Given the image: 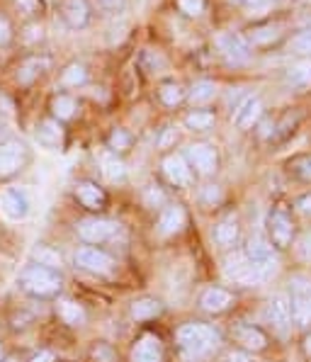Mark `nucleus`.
<instances>
[{
	"label": "nucleus",
	"instance_id": "obj_49",
	"mask_svg": "<svg viewBox=\"0 0 311 362\" xmlns=\"http://www.w3.org/2000/svg\"><path fill=\"white\" fill-rule=\"evenodd\" d=\"M100 3H102L105 8H110V10H117L122 3H124V0H100Z\"/></svg>",
	"mask_w": 311,
	"mask_h": 362
},
{
	"label": "nucleus",
	"instance_id": "obj_27",
	"mask_svg": "<svg viewBox=\"0 0 311 362\" xmlns=\"http://www.w3.org/2000/svg\"><path fill=\"white\" fill-rule=\"evenodd\" d=\"M238 238V224L233 216H229V219L219 221L214 229V241L219 243V246H233Z\"/></svg>",
	"mask_w": 311,
	"mask_h": 362
},
{
	"label": "nucleus",
	"instance_id": "obj_22",
	"mask_svg": "<svg viewBox=\"0 0 311 362\" xmlns=\"http://www.w3.org/2000/svg\"><path fill=\"white\" fill-rule=\"evenodd\" d=\"M233 336H236V341L243 345L246 350H263L265 345H268V338H265V333L260 331V328L255 326H238L236 331H233Z\"/></svg>",
	"mask_w": 311,
	"mask_h": 362
},
{
	"label": "nucleus",
	"instance_id": "obj_28",
	"mask_svg": "<svg viewBox=\"0 0 311 362\" xmlns=\"http://www.w3.org/2000/svg\"><path fill=\"white\" fill-rule=\"evenodd\" d=\"M57 311H59L61 319H64L66 324H71V326H81L83 321H86V311H83V306H78L76 302H71V299L59 302Z\"/></svg>",
	"mask_w": 311,
	"mask_h": 362
},
{
	"label": "nucleus",
	"instance_id": "obj_17",
	"mask_svg": "<svg viewBox=\"0 0 311 362\" xmlns=\"http://www.w3.org/2000/svg\"><path fill=\"white\" fill-rule=\"evenodd\" d=\"M76 194H78V199H81L83 207H88V209H102L105 202H107L105 192L100 190L95 182H90V180L78 182V185H76Z\"/></svg>",
	"mask_w": 311,
	"mask_h": 362
},
{
	"label": "nucleus",
	"instance_id": "obj_15",
	"mask_svg": "<svg viewBox=\"0 0 311 362\" xmlns=\"http://www.w3.org/2000/svg\"><path fill=\"white\" fill-rule=\"evenodd\" d=\"M163 173L173 185L185 187V185H190V180H192V173L187 168L185 158H182V156H175V153L163 160Z\"/></svg>",
	"mask_w": 311,
	"mask_h": 362
},
{
	"label": "nucleus",
	"instance_id": "obj_2",
	"mask_svg": "<svg viewBox=\"0 0 311 362\" xmlns=\"http://www.w3.org/2000/svg\"><path fill=\"white\" fill-rule=\"evenodd\" d=\"M177 343H180V348L185 355L199 358V355H207L209 350L216 348L219 336H216L214 328H209L204 324H187L177 331Z\"/></svg>",
	"mask_w": 311,
	"mask_h": 362
},
{
	"label": "nucleus",
	"instance_id": "obj_43",
	"mask_svg": "<svg viewBox=\"0 0 311 362\" xmlns=\"http://www.w3.org/2000/svg\"><path fill=\"white\" fill-rule=\"evenodd\" d=\"M297 207H299V211H304V214H311V192L302 194V197L297 199Z\"/></svg>",
	"mask_w": 311,
	"mask_h": 362
},
{
	"label": "nucleus",
	"instance_id": "obj_46",
	"mask_svg": "<svg viewBox=\"0 0 311 362\" xmlns=\"http://www.w3.org/2000/svg\"><path fill=\"white\" fill-rule=\"evenodd\" d=\"M32 362H54V353L52 350H39L35 358H32Z\"/></svg>",
	"mask_w": 311,
	"mask_h": 362
},
{
	"label": "nucleus",
	"instance_id": "obj_50",
	"mask_svg": "<svg viewBox=\"0 0 311 362\" xmlns=\"http://www.w3.org/2000/svg\"><path fill=\"white\" fill-rule=\"evenodd\" d=\"M160 199H163V194H160L158 190H151V192H148V202H160Z\"/></svg>",
	"mask_w": 311,
	"mask_h": 362
},
{
	"label": "nucleus",
	"instance_id": "obj_1",
	"mask_svg": "<svg viewBox=\"0 0 311 362\" xmlns=\"http://www.w3.org/2000/svg\"><path fill=\"white\" fill-rule=\"evenodd\" d=\"M20 287L32 297H52L61 289V275L57 267L49 265H27L20 275Z\"/></svg>",
	"mask_w": 311,
	"mask_h": 362
},
{
	"label": "nucleus",
	"instance_id": "obj_40",
	"mask_svg": "<svg viewBox=\"0 0 311 362\" xmlns=\"http://www.w3.org/2000/svg\"><path fill=\"white\" fill-rule=\"evenodd\" d=\"M143 61H151V66H148V74H160L158 69H165L163 57H158V54H153V52H146V54H143Z\"/></svg>",
	"mask_w": 311,
	"mask_h": 362
},
{
	"label": "nucleus",
	"instance_id": "obj_36",
	"mask_svg": "<svg viewBox=\"0 0 311 362\" xmlns=\"http://www.w3.org/2000/svg\"><path fill=\"white\" fill-rule=\"evenodd\" d=\"M86 78H88V71H86V66H81V64H71L69 69L64 71V76H61V83L64 86H83L86 83Z\"/></svg>",
	"mask_w": 311,
	"mask_h": 362
},
{
	"label": "nucleus",
	"instance_id": "obj_9",
	"mask_svg": "<svg viewBox=\"0 0 311 362\" xmlns=\"http://www.w3.org/2000/svg\"><path fill=\"white\" fill-rule=\"evenodd\" d=\"M117 226H119V224L107 221V219H88V221H83V224L78 226V233H81L83 241L100 243V241H107V238H112Z\"/></svg>",
	"mask_w": 311,
	"mask_h": 362
},
{
	"label": "nucleus",
	"instance_id": "obj_44",
	"mask_svg": "<svg viewBox=\"0 0 311 362\" xmlns=\"http://www.w3.org/2000/svg\"><path fill=\"white\" fill-rule=\"evenodd\" d=\"M175 136H177L175 129H165V132H163V136L158 139V146H160V148L170 146V141H175Z\"/></svg>",
	"mask_w": 311,
	"mask_h": 362
},
{
	"label": "nucleus",
	"instance_id": "obj_21",
	"mask_svg": "<svg viewBox=\"0 0 311 362\" xmlns=\"http://www.w3.org/2000/svg\"><path fill=\"white\" fill-rule=\"evenodd\" d=\"M182 226H185V211H182V207H177V204L165 207L158 219V231L163 233V236H170V233L180 231Z\"/></svg>",
	"mask_w": 311,
	"mask_h": 362
},
{
	"label": "nucleus",
	"instance_id": "obj_39",
	"mask_svg": "<svg viewBox=\"0 0 311 362\" xmlns=\"http://www.w3.org/2000/svg\"><path fill=\"white\" fill-rule=\"evenodd\" d=\"M35 258H39V265H49V267H57L59 265V255L52 253L47 246H39L35 250Z\"/></svg>",
	"mask_w": 311,
	"mask_h": 362
},
{
	"label": "nucleus",
	"instance_id": "obj_5",
	"mask_svg": "<svg viewBox=\"0 0 311 362\" xmlns=\"http://www.w3.org/2000/svg\"><path fill=\"white\" fill-rule=\"evenodd\" d=\"M268 231H270L272 243H275L277 248H290L292 238H294V224H292L290 211L282 207L272 209V214L268 216Z\"/></svg>",
	"mask_w": 311,
	"mask_h": 362
},
{
	"label": "nucleus",
	"instance_id": "obj_38",
	"mask_svg": "<svg viewBox=\"0 0 311 362\" xmlns=\"http://www.w3.org/2000/svg\"><path fill=\"white\" fill-rule=\"evenodd\" d=\"M180 10L190 18H197V15L204 13V0H177Z\"/></svg>",
	"mask_w": 311,
	"mask_h": 362
},
{
	"label": "nucleus",
	"instance_id": "obj_30",
	"mask_svg": "<svg viewBox=\"0 0 311 362\" xmlns=\"http://www.w3.org/2000/svg\"><path fill=\"white\" fill-rule=\"evenodd\" d=\"M214 95H216V86L209 81L194 83L190 88V93H187V98H190L192 105H204V103H209V100H214Z\"/></svg>",
	"mask_w": 311,
	"mask_h": 362
},
{
	"label": "nucleus",
	"instance_id": "obj_48",
	"mask_svg": "<svg viewBox=\"0 0 311 362\" xmlns=\"http://www.w3.org/2000/svg\"><path fill=\"white\" fill-rule=\"evenodd\" d=\"M229 362H251V358H248L246 353H231Z\"/></svg>",
	"mask_w": 311,
	"mask_h": 362
},
{
	"label": "nucleus",
	"instance_id": "obj_33",
	"mask_svg": "<svg viewBox=\"0 0 311 362\" xmlns=\"http://www.w3.org/2000/svg\"><path fill=\"white\" fill-rule=\"evenodd\" d=\"M214 124V115L212 112H190L185 117V127L192 132H207Z\"/></svg>",
	"mask_w": 311,
	"mask_h": 362
},
{
	"label": "nucleus",
	"instance_id": "obj_7",
	"mask_svg": "<svg viewBox=\"0 0 311 362\" xmlns=\"http://www.w3.org/2000/svg\"><path fill=\"white\" fill-rule=\"evenodd\" d=\"M0 209H3V214L10 221H22L30 214V197L20 187H8V190L0 194Z\"/></svg>",
	"mask_w": 311,
	"mask_h": 362
},
{
	"label": "nucleus",
	"instance_id": "obj_24",
	"mask_svg": "<svg viewBox=\"0 0 311 362\" xmlns=\"http://www.w3.org/2000/svg\"><path fill=\"white\" fill-rule=\"evenodd\" d=\"M61 136H64V132H61V127H59V119H44L42 124L37 127V141L42 144L44 148H57L61 144Z\"/></svg>",
	"mask_w": 311,
	"mask_h": 362
},
{
	"label": "nucleus",
	"instance_id": "obj_32",
	"mask_svg": "<svg viewBox=\"0 0 311 362\" xmlns=\"http://www.w3.org/2000/svg\"><path fill=\"white\" fill-rule=\"evenodd\" d=\"M102 173H105V177L107 180H112V182H117V180H124L127 177V168H124V163L122 160H117L115 156H102Z\"/></svg>",
	"mask_w": 311,
	"mask_h": 362
},
{
	"label": "nucleus",
	"instance_id": "obj_20",
	"mask_svg": "<svg viewBox=\"0 0 311 362\" xmlns=\"http://www.w3.org/2000/svg\"><path fill=\"white\" fill-rule=\"evenodd\" d=\"M268 316H270V321L277 328H285L287 324H290V321H292L290 297H285V294H277V297H272L268 302Z\"/></svg>",
	"mask_w": 311,
	"mask_h": 362
},
{
	"label": "nucleus",
	"instance_id": "obj_12",
	"mask_svg": "<svg viewBox=\"0 0 311 362\" xmlns=\"http://www.w3.org/2000/svg\"><path fill=\"white\" fill-rule=\"evenodd\" d=\"M260 115H263V103H260V98H246L236 107V112H233V124H236L238 129H251L255 122L260 119Z\"/></svg>",
	"mask_w": 311,
	"mask_h": 362
},
{
	"label": "nucleus",
	"instance_id": "obj_16",
	"mask_svg": "<svg viewBox=\"0 0 311 362\" xmlns=\"http://www.w3.org/2000/svg\"><path fill=\"white\" fill-rule=\"evenodd\" d=\"M285 81L290 88H297V90H304V88H311V59H299L294 61L290 69L285 71Z\"/></svg>",
	"mask_w": 311,
	"mask_h": 362
},
{
	"label": "nucleus",
	"instance_id": "obj_13",
	"mask_svg": "<svg viewBox=\"0 0 311 362\" xmlns=\"http://www.w3.org/2000/svg\"><path fill=\"white\" fill-rule=\"evenodd\" d=\"M25 163V146L22 144H3L0 146V175H13Z\"/></svg>",
	"mask_w": 311,
	"mask_h": 362
},
{
	"label": "nucleus",
	"instance_id": "obj_6",
	"mask_svg": "<svg viewBox=\"0 0 311 362\" xmlns=\"http://www.w3.org/2000/svg\"><path fill=\"white\" fill-rule=\"evenodd\" d=\"M216 49H219L221 57H224L233 66L246 64V61L251 59V52H248L246 39L233 35V32H221V35L216 37Z\"/></svg>",
	"mask_w": 311,
	"mask_h": 362
},
{
	"label": "nucleus",
	"instance_id": "obj_29",
	"mask_svg": "<svg viewBox=\"0 0 311 362\" xmlns=\"http://www.w3.org/2000/svg\"><path fill=\"white\" fill-rule=\"evenodd\" d=\"M287 49H290L294 57H299V59H311V27L309 30L297 32V35L290 39Z\"/></svg>",
	"mask_w": 311,
	"mask_h": 362
},
{
	"label": "nucleus",
	"instance_id": "obj_31",
	"mask_svg": "<svg viewBox=\"0 0 311 362\" xmlns=\"http://www.w3.org/2000/svg\"><path fill=\"white\" fill-rule=\"evenodd\" d=\"M290 173L297 177V180L311 182V153L294 156V158L290 160Z\"/></svg>",
	"mask_w": 311,
	"mask_h": 362
},
{
	"label": "nucleus",
	"instance_id": "obj_23",
	"mask_svg": "<svg viewBox=\"0 0 311 362\" xmlns=\"http://www.w3.org/2000/svg\"><path fill=\"white\" fill-rule=\"evenodd\" d=\"M277 39H282V25H260V27H253L251 32H248V42L253 44V47H270V44H275Z\"/></svg>",
	"mask_w": 311,
	"mask_h": 362
},
{
	"label": "nucleus",
	"instance_id": "obj_14",
	"mask_svg": "<svg viewBox=\"0 0 311 362\" xmlns=\"http://www.w3.org/2000/svg\"><path fill=\"white\" fill-rule=\"evenodd\" d=\"M61 15H64L66 25L74 27V30H81V27L88 25V18H90V8H88L86 0H64Z\"/></svg>",
	"mask_w": 311,
	"mask_h": 362
},
{
	"label": "nucleus",
	"instance_id": "obj_18",
	"mask_svg": "<svg viewBox=\"0 0 311 362\" xmlns=\"http://www.w3.org/2000/svg\"><path fill=\"white\" fill-rule=\"evenodd\" d=\"M131 360L134 362H163V348H160V341L153 336H143L141 341L136 343Z\"/></svg>",
	"mask_w": 311,
	"mask_h": 362
},
{
	"label": "nucleus",
	"instance_id": "obj_53",
	"mask_svg": "<svg viewBox=\"0 0 311 362\" xmlns=\"http://www.w3.org/2000/svg\"><path fill=\"white\" fill-rule=\"evenodd\" d=\"M5 362H15V360H13V358H8V360H5Z\"/></svg>",
	"mask_w": 311,
	"mask_h": 362
},
{
	"label": "nucleus",
	"instance_id": "obj_45",
	"mask_svg": "<svg viewBox=\"0 0 311 362\" xmlns=\"http://www.w3.org/2000/svg\"><path fill=\"white\" fill-rule=\"evenodd\" d=\"M10 42V25L5 18H0V44H8Z\"/></svg>",
	"mask_w": 311,
	"mask_h": 362
},
{
	"label": "nucleus",
	"instance_id": "obj_47",
	"mask_svg": "<svg viewBox=\"0 0 311 362\" xmlns=\"http://www.w3.org/2000/svg\"><path fill=\"white\" fill-rule=\"evenodd\" d=\"M204 199H209V202H216V199H221V192H219V187L209 185L207 190H204Z\"/></svg>",
	"mask_w": 311,
	"mask_h": 362
},
{
	"label": "nucleus",
	"instance_id": "obj_34",
	"mask_svg": "<svg viewBox=\"0 0 311 362\" xmlns=\"http://www.w3.org/2000/svg\"><path fill=\"white\" fill-rule=\"evenodd\" d=\"M160 95V103L168 105V107H175L177 103H182V98H185V90H182V86H177V83H165L163 88L158 90Z\"/></svg>",
	"mask_w": 311,
	"mask_h": 362
},
{
	"label": "nucleus",
	"instance_id": "obj_19",
	"mask_svg": "<svg viewBox=\"0 0 311 362\" xmlns=\"http://www.w3.org/2000/svg\"><path fill=\"white\" fill-rule=\"evenodd\" d=\"M204 311L209 314H219V311H226L231 306V294L226 289H219V287H209L202 292V299H199Z\"/></svg>",
	"mask_w": 311,
	"mask_h": 362
},
{
	"label": "nucleus",
	"instance_id": "obj_37",
	"mask_svg": "<svg viewBox=\"0 0 311 362\" xmlns=\"http://www.w3.org/2000/svg\"><path fill=\"white\" fill-rule=\"evenodd\" d=\"M129 134L124 129H115L110 134V148H115V151H124V148H129Z\"/></svg>",
	"mask_w": 311,
	"mask_h": 362
},
{
	"label": "nucleus",
	"instance_id": "obj_42",
	"mask_svg": "<svg viewBox=\"0 0 311 362\" xmlns=\"http://www.w3.org/2000/svg\"><path fill=\"white\" fill-rule=\"evenodd\" d=\"M233 3L243 5V8H251V10H258V8H265V5H270L272 0H233Z\"/></svg>",
	"mask_w": 311,
	"mask_h": 362
},
{
	"label": "nucleus",
	"instance_id": "obj_4",
	"mask_svg": "<svg viewBox=\"0 0 311 362\" xmlns=\"http://www.w3.org/2000/svg\"><path fill=\"white\" fill-rule=\"evenodd\" d=\"M224 272L231 277V280L243 282V285H258V282H263L265 277L270 275V272H263V270H258V267H253L251 263H248L246 253H238V255H233V258L226 260Z\"/></svg>",
	"mask_w": 311,
	"mask_h": 362
},
{
	"label": "nucleus",
	"instance_id": "obj_10",
	"mask_svg": "<svg viewBox=\"0 0 311 362\" xmlns=\"http://www.w3.org/2000/svg\"><path fill=\"white\" fill-rule=\"evenodd\" d=\"M246 258L253 267H258L263 272L275 270V253H272V246H268L263 238H251V243L246 248Z\"/></svg>",
	"mask_w": 311,
	"mask_h": 362
},
{
	"label": "nucleus",
	"instance_id": "obj_8",
	"mask_svg": "<svg viewBox=\"0 0 311 362\" xmlns=\"http://www.w3.org/2000/svg\"><path fill=\"white\" fill-rule=\"evenodd\" d=\"M187 160L199 175H212V173L219 168V156H216L214 146L209 144H192L187 148Z\"/></svg>",
	"mask_w": 311,
	"mask_h": 362
},
{
	"label": "nucleus",
	"instance_id": "obj_26",
	"mask_svg": "<svg viewBox=\"0 0 311 362\" xmlns=\"http://www.w3.org/2000/svg\"><path fill=\"white\" fill-rule=\"evenodd\" d=\"M47 66H49V61L47 59H27L25 64L20 66V71H18V81L22 83V86H30L32 81L39 76V74H44L47 71Z\"/></svg>",
	"mask_w": 311,
	"mask_h": 362
},
{
	"label": "nucleus",
	"instance_id": "obj_3",
	"mask_svg": "<svg viewBox=\"0 0 311 362\" xmlns=\"http://www.w3.org/2000/svg\"><path fill=\"white\" fill-rule=\"evenodd\" d=\"M292 321L297 326H311V280L309 277H294L292 280Z\"/></svg>",
	"mask_w": 311,
	"mask_h": 362
},
{
	"label": "nucleus",
	"instance_id": "obj_41",
	"mask_svg": "<svg viewBox=\"0 0 311 362\" xmlns=\"http://www.w3.org/2000/svg\"><path fill=\"white\" fill-rule=\"evenodd\" d=\"M297 250H299V255H302L304 260H311V231H307L302 238H299Z\"/></svg>",
	"mask_w": 311,
	"mask_h": 362
},
{
	"label": "nucleus",
	"instance_id": "obj_25",
	"mask_svg": "<svg viewBox=\"0 0 311 362\" xmlns=\"http://www.w3.org/2000/svg\"><path fill=\"white\" fill-rule=\"evenodd\" d=\"M160 309H163V306H160L158 299L143 297L131 304V316H134L136 321H148V319H156V316L160 314Z\"/></svg>",
	"mask_w": 311,
	"mask_h": 362
},
{
	"label": "nucleus",
	"instance_id": "obj_52",
	"mask_svg": "<svg viewBox=\"0 0 311 362\" xmlns=\"http://www.w3.org/2000/svg\"><path fill=\"white\" fill-rule=\"evenodd\" d=\"M0 360H3V348H0Z\"/></svg>",
	"mask_w": 311,
	"mask_h": 362
},
{
	"label": "nucleus",
	"instance_id": "obj_11",
	"mask_svg": "<svg viewBox=\"0 0 311 362\" xmlns=\"http://www.w3.org/2000/svg\"><path fill=\"white\" fill-rule=\"evenodd\" d=\"M76 263L81 265L83 270H90V272H110L115 265V260L98 248H78Z\"/></svg>",
	"mask_w": 311,
	"mask_h": 362
},
{
	"label": "nucleus",
	"instance_id": "obj_35",
	"mask_svg": "<svg viewBox=\"0 0 311 362\" xmlns=\"http://www.w3.org/2000/svg\"><path fill=\"white\" fill-rule=\"evenodd\" d=\"M52 110H54V115H57V119H71V117L76 115V100L69 95H59V98H54Z\"/></svg>",
	"mask_w": 311,
	"mask_h": 362
},
{
	"label": "nucleus",
	"instance_id": "obj_51",
	"mask_svg": "<svg viewBox=\"0 0 311 362\" xmlns=\"http://www.w3.org/2000/svg\"><path fill=\"white\" fill-rule=\"evenodd\" d=\"M304 353H307L309 358H311V333H309L307 338H304Z\"/></svg>",
	"mask_w": 311,
	"mask_h": 362
}]
</instances>
